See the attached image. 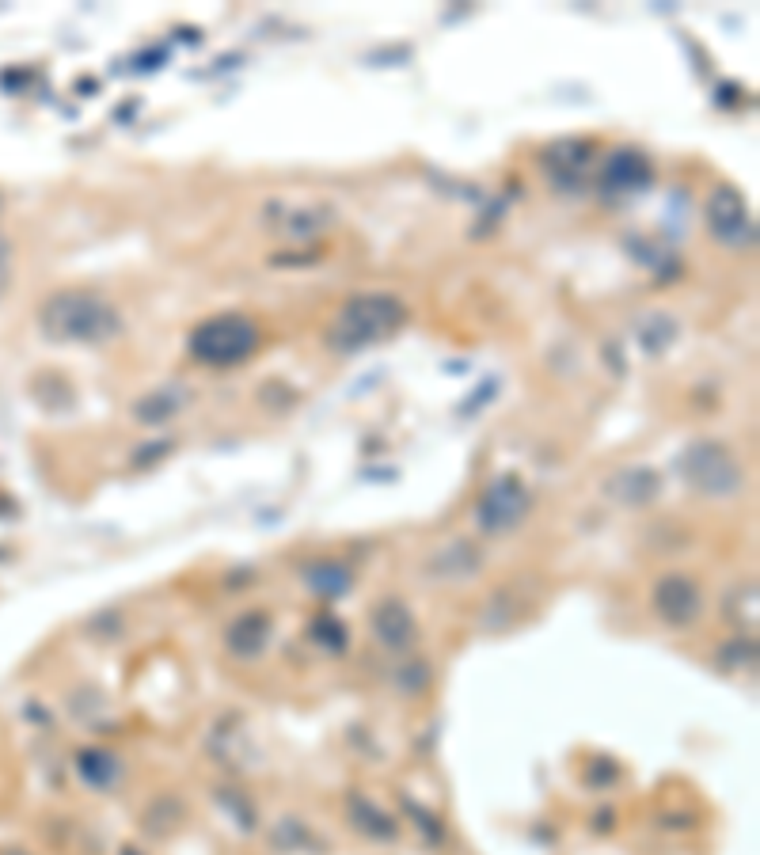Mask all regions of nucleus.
<instances>
[{"instance_id":"f257e3e1","label":"nucleus","mask_w":760,"mask_h":855,"mask_svg":"<svg viewBox=\"0 0 760 855\" xmlns=\"http://www.w3.org/2000/svg\"><path fill=\"white\" fill-rule=\"evenodd\" d=\"M38 327L50 342L103 346L122 335V312L92 289H57L38 308Z\"/></svg>"},{"instance_id":"f03ea898","label":"nucleus","mask_w":760,"mask_h":855,"mask_svg":"<svg viewBox=\"0 0 760 855\" xmlns=\"http://www.w3.org/2000/svg\"><path fill=\"white\" fill-rule=\"evenodd\" d=\"M407 323V304L396 293H354L339 304L327 323V346L339 354H358L365 346L388 342Z\"/></svg>"},{"instance_id":"7ed1b4c3","label":"nucleus","mask_w":760,"mask_h":855,"mask_svg":"<svg viewBox=\"0 0 760 855\" xmlns=\"http://www.w3.org/2000/svg\"><path fill=\"white\" fill-rule=\"evenodd\" d=\"M259 323L244 316V312H217L202 320L194 331H190V354L202 361V365H240L247 361L255 350H259Z\"/></svg>"},{"instance_id":"20e7f679","label":"nucleus","mask_w":760,"mask_h":855,"mask_svg":"<svg viewBox=\"0 0 760 855\" xmlns=\"http://www.w3.org/2000/svg\"><path fill=\"white\" fill-rule=\"evenodd\" d=\"M684 483L703 498H734L745 487V472H741L738 456L730 453L722 441L700 437L692 441L677 460Z\"/></svg>"},{"instance_id":"39448f33","label":"nucleus","mask_w":760,"mask_h":855,"mask_svg":"<svg viewBox=\"0 0 760 855\" xmlns=\"http://www.w3.org/2000/svg\"><path fill=\"white\" fill-rule=\"evenodd\" d=\"M532 494L517 475H498L475 502V525L487 536H506L529 517Z\"/></svg>"},{"instance_id":"423d86ee","label":"nucleus","mask_w":760,"mask_h":855,"mask_svg":"<svg viewBox=\"0 0 760 855\" xmlns=\"http://www.w3.org/2000/svg\"><path fill=\"white\" fill-rule=\"evenodd\" d=\"M707 228L722 247L730 251H749L757 244V221L753 209L745 202V194L730 183H722L707 194Z\"/></svg>"},{"instance_id":"0eeeda50","label":"nucleus","mask_w":760,"mask_h":855,"mask_svg":"<svg viewBox=\"0 0 760 855\" xmlns=\"http://www.w3.org/2000/svg\"><path fill=\"white\" fill-rule=\"evenodd\" d=\"M650 608L665 627H692L703 612V593L688 574H662L650 589Z\"/></svg>"},{"instance_id":"6e6552de","label":"nucleus","mask_w":760,"mask_h":855,"mask_svg":"<svg viewBox=\"0 0 760 855\" xmlns=\"http://www.w3.org/2000/svg\"><path fill=\"white\" fill-rule=\"evenodd\" d=\"M597 183L608 198H631V194H643L654 183V164L639 149H612L601 164Z\"/></svg>"},{"instance_id":"1a4fd4ad","label":"nucleus","mask_w":760,"mask_h":855,"mask_svg":"<svg viewBox=\"0 0 760 855\" xmlns=\"http://www.w3.org/2000/svg\"><path fill=\"white\" fill-rule=\"evenodd\" d=\"M544 168H548L551 183H559V187H578L589 175V168H593V145L582 141V137L555 141L551 149H544Z\"/></svg>"},{"instance_id":"9d476101","label":"nucleus","mask_w":760,"mask_h":855,"mask_svg":"<svg viewBox=\"0 0 760 855\" xmlns=\"http://www.w3.org/2000/svg\"><path fill=\"white\" fill-rule=\"evenodd\" d=\"M270 635H274L270 612H263V608H247V612H240V616L225 627V646H228V654H236V658H259L266 650V643H270Z\"/></svg>"},{"instance_id":"9b49d317","label":"nucleus","mask_w":760,"mask_h":855,"mask_svg":"<svg viewBox=\"0 0 760 855\" xmlns=\"http://www.w3.org/2000/svg\"><path fill=\"white\" fill-rule=\"evenodd\" d=\"M373 635H377V643L384 650H407V646H415L418 639V627H415V616H411V608L403 605L399 597H388V601H380L373 608Z\"/></svg>"},{"instance_id":"f8f14e48","label":"nucleus","mask_w":760,"mask_h":855,"mask_svg":"<svg viewBox=\"0 0 760 855\" xmlns=\"http://www.w3.org/2000/svg\"><path fill=\"white\" fill-rule=\"evenodd\" d=\"M605 491L624 506H646L662 494V475L650 472V468H624L608 479Z\"/></svg>"},{"instance_id":"ddd939ff","label":"nucleus","mask_w":760,"mask_h":855,"mask_svg":"<svg viewBox=\"0 0 760 855\" xmlns=\"http://www.w3.org/2000/svg\"><path fill=\"white\" fill-rule=\"evenodd\" d=\"M346 814H350V821H354L365 836H373V840H396V833H399L396 821L384 814V810H377L365 795L346 798Z\"/></svg>"},{"instance_id":"4468645a","label":"nucleus","mask_w":760,"mask_h":855,"mask_svg":"<svg viewBox=\"0 0 760 855\" xmlns=\"http://www.w3.org/2000/svg\"><path fill=\"white\" fill-rule=\"evenodd\" d=\"M304 582L312 593H323V597H342L354 586V574L342 567L339 559H320L312 567H304Z\"/></svg>"},{"instance_id":"2eb2a0df","label":"nucleus","mask_w":760,"mask_h":855,"mask_svg":"<svg viewBox=\"0 0 760 855\" xmlns=\"http://www.w3.org/2000/svg\"><path fill=\"white\" fill-rule=\"evenodd\" d=\"M76 768H80V776L88 779L92 787H99V791L114 787L118 776H122V764H118V757L107 753V749H84V753L76 757Z\"/></svg>"},{"instance_id":"dca6fc26","label":"nucleus","mask_w":760,"mask_h":855,"mask_svg":"<svg viewBox=\"0 0 760 855\" xmlns=\"http://www.w3.org/2000/svg\"><path fill=\"white\" fill-rule=\"evenodd\" d=\"M187 403V388H156V392H149L145 399H137L133 403V415L141 418V422H168L179 407Z\"/></svg>"},{"instance_id":"f3484780","label":"nucleus","mask_w":760,"mask_h":855,"mask_svg":"<svg viewBox=\"0 0 760 855\" xmlns=\"http://www.w3.org/2000/svg\"><path fill=\"white\" fill-rule=\"evenodd\" d=\"M434 567L441 570L445 582H460V578H468V574L479 567V555H475V548H468V544H456V548L434 555Z\"/></svg>"},{"instance_id":"a211bd4d","label":"nucleus","mask_w":760,"mask_h":855,"mask_svg":"<svg viewBox=\"0 0 760 855\" xmlns=\"http://www.w3.org/2000/svg\"><path fill=\"white\" fill-rule=\"evenodd\" d=\"M312 635H316V643L327 646L331 654H339L342 646H346V627H342L339 620H335V616H327V612H323V616H316V624H312Z\"/></svg>"},{"instance_id":"6ab92c4d","label":"nucleus","mask_w":760,"mask_h":855,"mask_svg":"<svg viewBox=\"0 0 760 855\" xmlns=\"http://www.w3.org/2000/svg\"><path fill=\"white\" fill-rule=\"evenodd\" d=\"M4 282H8V244L0 240V289H4Z\"/></svg>"},{"instance_id":"aec40b11","label":"nucleus","mask_w":760,"mask_h":855,"mask_svg":"<svg viewBox=\"0 0 760 855\" xmlns=\"http://www.w3.org/2000/svg\"><path fill=\"white\" fill-rule=\"evenodd\" d=\"M122 855H141V852H133V848H126V852H122Z\"/></svg>"}]
</instances>
